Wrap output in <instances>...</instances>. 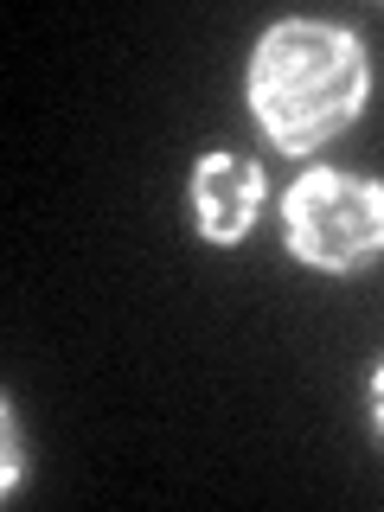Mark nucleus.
<instances>
[{
	"instance_id": "1",
	"label": "nucleus",
	"mask_w": 384,
	"mask_h": 512,
	"mask_svg": "<svg viewBox=\"0 0 384 512\" xmlns=\"http://www.w3.org/2000/svg\"><path fill=\"white\" fill-rule=\"evenodd\" d=\"M372 90L365 45L327 20H282L250 58V109L282 154H314L346 135Z\"/></svg>"
},
{
	"instance_id": "2",
	"label": "nucleus",
	"mask_w": 384,
	"mask_h": 512,
	"mask_svg": "<svg viewBox=\"0 0 384 512\" xmlns=\"http://www.w3.org/2000/svg\"><path fill=\"white\" fill-rule=\"evenodd\" d=\"M288 218V250L308 269H365L384 256V186L359 173H301L282 205Z\"/></svg>"
},
{
	"instance_id": "3",
	"label": "nucleus",
	"mask_w": 384,
	"mask_h": 512,
	"mask_svg": "<svg viewBox=\"0 0 384 512\" xmlns=\"http://www.w3.org/2000/svg\"><path fill=\"white\" fill-rule=\"evenodd\" d=\"M192 212H199V231L212 244H237L256 224V212H263V167L231 148L199 154V167H192Z\"/></svg>"
},
{
	"instance_id": "4",
	"label": "nucleus",
	"mask_w": 384,
	"mask_h": 512,
	"mask_svg": "<svg viewBox=\"0 0 384 512\" xmlns=\"http://www.w3.org/2000/svg\"><path fill=\"white\" fill-rule=\"evenodd\" d=\"M372 410H378V429H384V365H378V378H372Z\"/></svg>"
}]
</instances>
